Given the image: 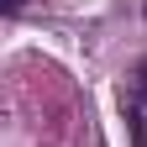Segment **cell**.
Masks as SVG:
<instances>
[{
    "mask_svg": "<svg viewBox=\"0 0 147 147\" xmlns=\"http://www.w3.org/2000/svg\"><path fill=\"white\" fill-rule=\"evenodd\" d=\"M16 11H21V0H5V16H16Z\"/></svg>",
    "mask_w": 147,
    "mask_h": 147,
    "instance_id": "cell-2",
    "label": "cell"
},
{
    "mask_svg": "<svg viewBox=\"0 0 147 147\" xmlns=\"http://www.w3.org/2000/svg\"><path fill=\"white\" fill-rule=\"evenodd\" d=\"M142 16H147V5H142Z\"/></svg>",
    "mask_w": 147,
    "mask_h": 147,
    "instance_id": "cell-3",
    "label": "cell"
},
{
    "mask_svg": "<svg viewBox=\"0 0 147 147\" xmlns=\"http://www.w3.org/2000/svg\"><path fill=\"white\" fill-rule=\"evenodd\" d=\"M131 105H147V58L131 68Z\"/></svg>",
    "mask_w": 147,
    "mask_h": 147,
    "instance_id": "cell-1",
    "label": "cell"
}]
</instances>
